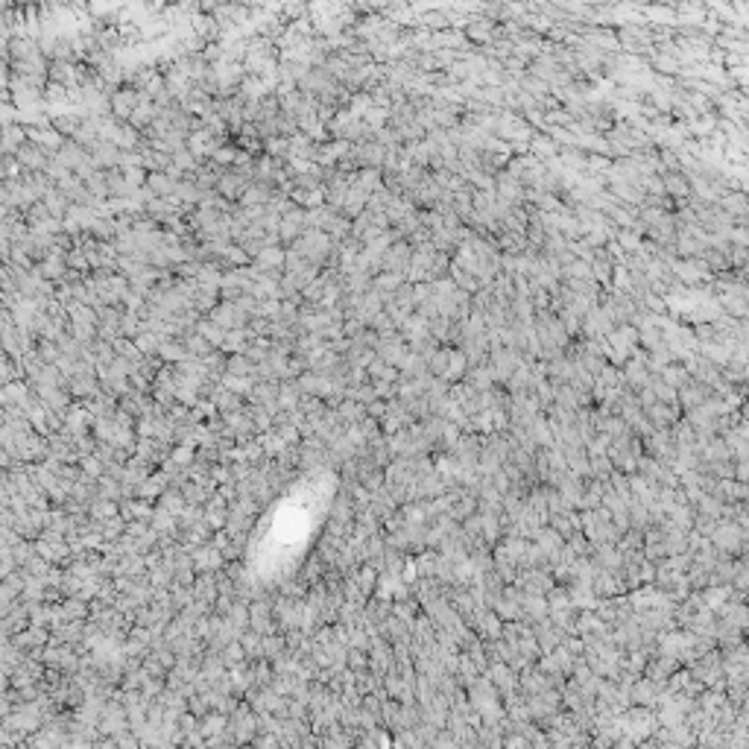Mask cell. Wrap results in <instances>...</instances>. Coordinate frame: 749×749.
Returning a JSON list of instances; mask_svg holds the SVG:
<instances>
[{
  "label": "cell",
  "mask_w": 749,
  "mask_h": 749,
  "mask_svg": "<svg viewBox=\"0 0 749 749\" xmlns=\"http://www.w3.org/2000/svg\"><path fill=\"white\" fill-rule=\"evenodd\" d=\"M744 545H746V536H744V530H741V524H737V521H726V524H720L717 530H714V547L726 550V556L737 554V550H744Z\"/></svg>",
  "instance_id": "6da1fadb"
},
{
  "label": "cell",
  "mask_w": 749,
  "mask_h": 749,
  "mask_svg": "<svg viewBox=\"0 0 749 749\" xmlns=\"http://www.w3.org/2000/svg\"><path fill=\"white\" fill-rule=\"evenodd\" d=\"M729 586H714L709 588L706 594H702V603H706V609H723L726 600H729Z\"/></svg>",
  "instance_id": "7a4b0ae2"
},
{
  "label": "cell",
  "mask_w": 749,
  "mask_h": 749,
  "mask_svg": "<svg viewBox=\"0 0 749 749\" xmlns=\"http://www.w3.org/2000/svg\"><path fill=\"white\" fill-rule=\"evenodd\" d=\"M723 305H726V311H729L732 316H746V313H749L746 302H744V299H737V296H726Z\"/></svg>",
  "instance_id": "3957f363"
},
{
  "label": "cell",
  "mask_w": 749,
  "mask_h": 749,
  "mask_svg": "<svg viewBox=\"0 0 749 749\" xmlns=\"http://www.w3.org/2000/svg\"><path fill=\"white\" fill-rule=\"evenodd\" d=\"M723 208H729V211H735V214H744L746 208H749V202L744 200V196L732 193V196H723Z\"/></svg>",
  "instance_id": "277c9868"
},
{
  "label": "cell",
  "mask_w": 749,
  "mask_h": 749,
  "mask_svg": "<svg viewBox=\"0 0 749 749\" xmlns=\"http://www.w3.org/2000/svg\"><path fill=\"white\" fill-rule=\"evenodd\" d=\"M726 235H729L735 243H741V246H746L749 243V231H744V228H735V231H726Z\"/></svg>",
  "instance_id": "5b68a950"
},
{
  "label": "cell",
  "mask_w": 749,
  "mask_h": 749,
  "mask_svg": "<svg viewBox=\"0 0 749 749\" xmlns=\"http://www.w3.org/2000/svg\"><path fill=\"white\" fill-rule=\"evenodd\" d=\"M667 185H670V191H674V193H688V185H685V179H676V176H670Z\"/></svg>",
  "instance_id": "8992f818"
}]
</instances>
